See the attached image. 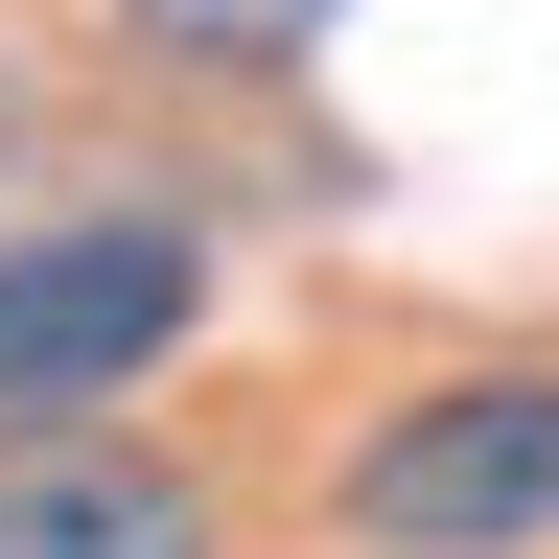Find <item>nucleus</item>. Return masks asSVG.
I'll list each match as a JSON object with an SVG mask.
<instances>
[{
    "mask_svg": "<svg viewBox=\"0 0 559 559\" xmlns=\"http://www.w3.org/2000/svg\"><path fill=\"white\" fill-rule=\"evenodd\" d=\"M0 140H24V70H0Z\"/></svg>",
    "mask_w": 559,
    "mask_h": 559,
    "instance_id": "obj_5",
    "label": "nucleus"
},
{
    "mask_svg": "<svg viewBox=\"0 0 559 559\" xmlns=\"http://www.w3.org/2000/svg\"><path fill=\"white\" fill-rule=\"evenodd\" d=\"M187 326H210V234L164 187H140V210H24V234H0V443L140 396Z\"/></svg>",
    "mask_w": 559,
    "mask_h": 559,
    "instance_id": "obj_1",
    "label": "nucleus"
},
{
    "mask_svg": "<svg viewBox=\"0 0 559 559\" xmlns=\"http://www.w3.org/2000/svg\"><path fill=\"white\" fill-rule=\"evenodd\" d=\"M349 0H140V47L164 70H280V47H326Z\"/></svg>",
    "mask_w": 559,
    "mask_h": 559,
    "instance_id": "obj_4",
    "label": "nucleus"
},
{
    "mask_svg": "<svg viewBox=\"0 0 559 559\" xmlns=\"http://www.w3.org/2000/svg\"><path fill=\"white\" fill-rule=\"evenodd\" d=\"M0 559H234V536H210L187 466H140V443H94V419H47V443H0Z\"/></svg>",
    "mask_w": 559,
    "mask_h": 559,
    "instance_id": "obj_3",
    "label": "nucleus"
},
{
    "mask_svg": "<svg viewBox=\"0 0 559 559\" xmlns=\"http://www.w3.org/2000/svg\"><path fill=\"white\" fill-rule=\"evenodd\" d=\"M373 559H536L559 536V373H419L373 443L326 466Z\"/></svg>",
    "mask_w": 559,
    "mask_h": 559,
    "instance_id": "obj_2",
    "label": "nucleus"
}]
</instances>
